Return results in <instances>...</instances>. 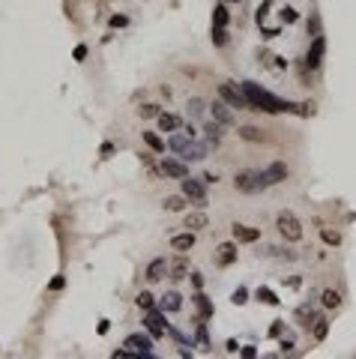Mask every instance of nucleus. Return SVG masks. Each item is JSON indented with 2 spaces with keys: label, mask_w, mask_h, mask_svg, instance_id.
<instances>
[{
  "label": "nucleus",
  "mask_w": 356,
  "mask_h": 359,
  "mask_svg": "<svg viewBox=\"0 0 356 359\" xmlns=\"http://www.w3.org/2000/svg\"><path fill=\"white\" fill-rule=\"evenodd\" d=\"M222 129H225V126H222L219 120H210V123H204V132H207V138H210L213 144L222 138Z\"/></svg>",
  "instance_id": "a878e982"
},
{
  "label": "nucleus",
  "mask_w": 356,
  "mask_h": 359,
  "mask_svg": "<svg viewBox=\"0 0 356 359\" xmlns=\"http://www.w3.org/2000/svg\"><path fill=\"white\" fill-rule=\"evenodd\" d=\"M294 111H297V114H303V117H312V114H315V102H300Z\"/></svg>",
  "instance_id": "e433bc0d"
},
{
  "label": "nucleus",
  "mask_w": 356,
  "mask_h": 359,
  "mask_svg": "<svg viewBox=\"0 0 356 359\" xmlns=\"http://www.w3.org/2000/svg\"><path fill=\"white\" fill-rule=\"evenodd\" d=\"M198 345H201V348H207V330H204V324L198 327Z\"/></svg>",
  "instance_id": "c03bdc74"
},
{
  "label": "nucleus",
  "mask_w": 356,
  "mask_h": 359,
  "mask_svg": "<svg viewBox=\"0 0 356 359\" xmlns=\"http://www.w3.org/2000/svg\"><path fill=\"white\" fill-rule=\"evenodd\" d=\"M237 261V246L234 243H222L219 249H216V264L219 267H231Z\"/></svg>",
  "instance_id": "f8f14e48"
},
{
  "label": "nucleus",
  "mask_w": 356,
  "mask_h": 359,
  "mask_svg": "<svg viewBox=\"0 0 356 359\" xmlns=\"http://www.w3.org/2000/svg\"><path fill=\"white\" fill-rule=\"evenodd\" d=\"M162 174L165 177H174V180H183V177H189V168L183 165V162H174V159H162Z\"/></svg>",
  "instance_id": "9b49d317"
},
{
  "label": "nucleus",
  "mask_w": 356,
  "mask_h": 359,
  "mask_svg": "<svg viewBox=\"0 0 356 359\" xmlns=\"http://www.w3.org/2000/svg\"><path fill=\"white\" fill-rule=\"evenodd\" d=\"M159 309H162V312H180V309H183V297H180L177 291H171V294H165V297L159 300Z\"/></svg>",
  "instance_id": "f3484780"
},
{
  "label": "nucleus",
  "mask_w": 356,
  "mask_h": 359,
  "mask_svg": "<svg viewBox=\"0 0 356 359\" xmlns=\"http://www.w3.org/2000/svg\"><path fill=\"white\" fill-rule=\"evenodd\" d=\"M219 99H225L231 108H246V111H252V102L246 99V93L237 90V87H231V84H219Z\"/></svg>",
  "instance_id": "20e7f679"
},
{
  "label": "nucleus",
  "mask_w": 356,
  "mask_h": 359,
  "mask_svg": "<svg viewBox=\"0 0 356 359\" xmlns=\"http://www.w3.org/2000/svg\"><path fill=\"white\" fill-rule=\"evenodd\" d=\"M237 3H240V0H237Z\"/></svg>",
  "instance_id": "09e8293b"
},
{
  "label": "nucleus",
  "mask_w": 356,
  "mask_h": 359,
  "mask_svg": "<svg viewBox=\"0 0 356 359\" xmlns=\"http://www.w3.org/2000/svg\"><path fill=\"white\" fill-rule=\"evenodd\" d=\"M297 318H300V321H303V327L309 330V327L315 324V318H318V315H315V312H312L309 306H300V309H297Z\"/></svg>",
  "instance_id": "c756f323"
},
{
  "label": "nucleus",
  "mask_w": 356,
  "mask_h": 359,
  "mask_svg": "<svg viewBox=\"0 0 356 359\" xmlns=\"http://www.w3.org/2000/svg\"><path fill=\"white\" fill-rule=\"evenodd\" d=\"M321 303H324V309H339V306H342V294H339V291H324V294H321Z\"/></svg>",
  "instance_id": "b1692460"
},
{
  "label": "nucleus",
  "mask_w": 356,
  "mask_h": 359,
  "mask_svg": "<svg viewBox=\"0 0 356 359\" xmlns=\"http://www.w3.org/2000/svg\"><path fill=\"white\" fill-rule=\"evenodd\" d=\"M243 93H246V99L252 102V111L279 114V111H294V108H297L294 102H285V99L273 96L270 90H264V87H261V84H255V81H246V84H243Z\"/></svg>",
  "instance_id": "f257e3e1"
},
{
  "label": "nucleus",
  "mask_w": 356,
  "mask_h": 359,
  "mask_svg": "<svg viewBox=\"0 0 356 359\" xmlns=\"http://www.w3.org/2000/svg\"><path fill=\"white\" fill-rule=\"evenodd\" d=\"M72 57H75V60H78V63H81V60H84V57H87V45H78V48H75V54H72Z\"/></svg>",
  "instance_id": "79ce46f5"
},
{
  "label": "nucleus",
  "mask_w": 356,
  "mask_h": 359,
  "mask_svg": "<svg viewBox=\"0 0 356 359\" xmlns=\"http://www.w3.org/2000/svg\"><path fill=\"white\" fill-rule=\"evenodd\" d=\"M189 144H192V138H189L186 132H177V135H171V141H168V147H171L174 153H183Z\"/></svg>",
  "instance_id": "412c9836"
},
{
  "label": "nucleus",
  "mask_w": 356,
  "mask_h": 359,
  "mask_svg": "<svg viewBox=\"0 0 356 359\" xmlns=\"http://www.w3.org/2000/svg\"><path fill=\"white\" fill-rule=\"evenodd\" d=\"M168 273H171V264H168L165 258H156V261H150V267H147V282H162Z\"/></svg>",
  "instance_id": "9d476101"
},
{
  "label": "nucleus",
  "mask_w": 356,
  "mask_h": 359,
  "mask_svg": "<svg viewBox=\"0 0 356 359\" xmlns=\"http://www.w3.org/2000/svg\"><path fill=\"white\" fill-rule=\"evenodd\" d=\"M204 156H207V147H201V144H189L183 150V159H189V162H201Z\"/></svg>",
  "instance_id": "5701e85b"
},
{
  "label": "nucleus",
  "mask_w": 356,
  "mask_h": 359,
  "mask_svg": "<svg viewBox=\"0 0 356 359\" xmlns=\"http://www.w3.org/2000/svg\"><path fill=\"white\" fill-rule=\"evenodd\" d=\"M240 354H243V357H246V359L258 357V351H255V348H243V351H240Z\"/></svg>",
  "instance_id": "49530a36"
},
{
  "label": "nucleus",
  "mask_w": 356,
  "mask_h": 359,
  "mask_svg": "<svg viewBox=\"0 0 356 359\" xmlns=\"http://www.w3.org/2000/svg\"><path fill=\"white\" fill-rule=\"evenodd\" d=\"M126 24H129L126 15H111V27H126Z\"/></svg>",
  "instance_id": "ea45409f"
},
{
  "label": "nucleus",
  "mask_w": 356,
  "mask_h": 359,
  "mask_svg": "<svg viewBox=\"0 0 356 359\" xmlns=\"http://www.w3.org/2000/svg\"><path fill=\"white\" fill-rule=\"evenodd\" d=\"M186 276H189V261H186V255H180V258L171 264V279H174V282H183Z\"/></svg>",
  "instance_id": "a211bd4d"
},
{
  "label": "nucleus",
  "mask_w": 356,
  "mask_h": 359,
  "mask_svg": "<svg viewBox=\"0 0 356 359\" xmlns=\"http://www.w3.org/2000/svg\"><path fill=\"white\" fill-rule=\"evenodd\" d=\"M282 21H285V24H294V21H297V9H282Z\"/></svg>",
  "instance_id": "58836bf2"
},
{
  "label": "nucleus",
  "mask_w": 356,
  "mask_h": 359,
  "mask_svg": "<svg viewBox=\"0 0 356 359\" xmlns=\"http://www.w3.org/2000/svg\"><path fill=\"white\" fill-rule=\"evenodd\" d=\"M63 285H66V279H63V276H57V279H51V285H48V288H51V291H63Z\"/></svg>",
  "instance_id": "a19ab883"
},
{
  "label": "nucleus",
  "mask_w": 356,
  "mask_h": 359,
  "mask_svg": "<svg viewBox=\"0 0 356 359\" xmlns=\"http://www.w3.org/2000/svg\"><path fill=\"white\" fill-rule=\"evenodd\" d=\"M234 240H237V243H258V240H261V231H258V228H249V225H234Z\"/></svg>",
  "instance_id": "4468645a"
},
{
  "label": "nucleus",
  "mask_w": 356,
  "mask_h": 359,
  "mask_svg": "<svg viewBox=\"0 0 356 359\" xmlns=\"http://www.w3.org/2000/svg\"><path fill=\"white\" fill-rule=\"evenodd\" d=\"M204 111H207V105L201 99H189V117H204Z\"/></svg>",
  "instance_id": "72a5a7b5"
},
{
  "label": "nucleus",
  "mask_w": 356,
  "mask_h": 359,
  "mask_svg": "<svg viewBox=\"0 0 356 359\" xmlns=\"http://www.w3.org/2000/svg\"><path fill=\"white\" fill-rule=\"evenodd\" d=\"M240 138H243V141H264V132H261L258 126H243V129H240Z\"/></svg>",
  "instance_id": "c85d7f7f"
},
{
  "label": "nucleus",
  "mask_w": 356,
  "mask_h": 359,
  "mask_svg": "<svg viewBox=\"0 0 356 359\" xmlns=\"http://www.w3.org/2000/svg\"><path fill=\"white\" fill-rule=\"evenodd\" d=\"M183 195H186L189 201H195L198 207H204V204H207V189H204V183H201V180L183 177Z\"/></svg>",
  "instance_id": "39448f33"
},
{
  "label": "nucleus",
  "mask_w": 356,
  "mask_h": 359,
  "mask_svg": "<svg viewBox=\"0 0 356 359\" xmlns=\"http://www.w3.org/2000/svg\"><path fill=\"white\" fill-rule=\"evenodd\" d=\"M144 324H147V333H150L153 339H162L165 330H168V324H165V312H153V309H150Z\"/></svg>",
  "instance_id": "423d86ee"
},
{
  "label": "nucleus",
  "mask_w": 356,
  "mask_h": 359,
  "mask_svg": "<svg viewBox=\"0 0 356 359\" xmlns=\"http://www.w3.org/2000/svg\"><path fill=\"white\" fill-rule=\"evenodd\" d=\"M312 336H315V342H324L327 336H330V321L327 318H315V324H312Z\"/></svg>",
  "instance_id": "6ab92c4d"
},
{
  "label": "nucleus",
  "mask_w": 356,
  "mask_h": 359,
  "mask_svg": "<svg viewBox=\"0 0 356 359\" xmlns=\"http://www.w3.org/2000/svg\"><path fill=\"white\" fill-rule=\"evenodd\" d=\"M126 348H132V354L150 357V351H153V342H150V336H141V333H135V336H129V339H126Z\"/></svg>",
  "instance_id": "1a4fd4ad"
},
{
  "label": "nucleus",
  "mask_w": 356,
  "mask_h": 359,
  "mask_svg": "<svg viewBox=\"0 0 356 359\" xmlns=\"http://www.w3.org/2000/svg\"><path fill=\"white\" fill-rule=\"evenodd\" d=\"M192 246H195V231H186V234L171 237V249H174V252H189Z\"/></svg>",
  "instance_id": "dca6fc26"
},
{
  "label": "nucleus",
  "mask_w": 356,
  "mask_h": 359,
  "mask_svg": "<svg viewBox=\"0 0 356 359\" xmlns=\"http://www.w3.org/2000/svg\"><path fill=\"white\" fill-rule=\"evenodd\" d=\"M234 186H237V192H243V195H255V192H264L270 183H267L264 171H243V174H237Z\"/></svg>",
  "instance_id": "f03ea898"
},
{
  "label": "nucleus",
  "mask_w": 356,
  "mask_h": 359,
  "mask_svg": "<svg viewBox=\"0 0 356 359\" xmlns=\"http://www.w3.org/2000/svg\"><path fill=\"white\" fill-rule=\"evenodd\" d=\"M276 228H279V234L285 237V240H291V243H300L303 240V222L294 216V213H279V219H276Z\"/></svg>",
  "instance_id": "7ed1b4c3"
},
{
  "label": "nucleus",
  "mask_w": 356,
  "mask_h": 359,
  "mask_svg": "<svg viewBox=\"0 0 356 359\" xmlns=\"http://www.w3.org/2000/svg\"><path fill=\"white\" fill-rule=\"evenodd\" d=\"M321 237H324V243H327V246H339V243H342V234H339V231H330V228H324V231H321Z\"/></svg>",
  "instance_id": "f704fd0d"
},
{
  "label": "nucleus",
  "mask_w": 356,
  "mask_h": 359,
  "mask_svg": "<svg viewBox=\"0 0 356 359\" xmlns=\"http://www.w3.org/2000/svg\"><path fill=\"white\" fill-rule=\"evenodd\" d=\"M246 297H249V291H246V288H237V291H234V306H243Z\"/></svg>",
  "instance_id": "4c0bfd02"
},
{
  "label": "nucleus",
  "mask_w": 356,
  "mask_h": 359,
  "mask_svg": "<svg viewBox=\"0 0 356 359\" xmlns=\"http://www.w3.org/2000/svg\"><path fill=\"white\" fill-rule=\"evenodd\" d=\"M213 42H216V45H228V33H225V27H213Z\"/></svg>",
  "instance_id": "c9c22d12"
},
{
  "label": "nucleus",
  "mask_w": 356,
  "mask_h": 359,
  "mask_svg": "<svg viewBox=\"0 0 356 359\" xmlns=\"http://www.w3.org/2000/svg\"><path fill=\"white\" fill-rule=\"evenodd\" d=\"M156 120H159V129H162V132H177V129H180V117H174V114H159Z\"/></svg>",
  "instance_id": "aec40b11"
},
{
  "label": "nucleus",
  "mask_w": 356,
  "mask_h": 359,
  "mask_svg": "<svg viewBox=\"0 0 356 359\" xmlns=\"http://www.w3.org/2000/svg\"><path fill=\"white\" fill-rule=\"evenodd\" d=\"M195 306H198L201 318H213V303H210L204 294H195Z\"/></svg>",
  "instance_id": "cd10ccee"
},
{
  "label": "nucleus",
  "mask_w": 356,
  "mask_h": 359,
  "mask_svg": "<svg viewBox=\"0 0 356 359\" xmlns=\"http://www.w3.org/2000/svg\"><path fill=\"white\" fill-rule=\"evenodd\" d=\"M183 225H186L189 231H204V228L210 225V219H207V213H204V210H198V213H186Z\"/></svg>",
  "instance_id": "2eb2a0df"
},
{
  "label": "nucleus",
  "mask_w": 356,
  "mask_h": 359,
  "mask_svg": "<svg viewBox=\"0 0 356 359\" xmlns=\"http://www.w3.org/2000/svg\"><path fill=\"white\" fill-rule=\"evenodd\" d=\"M114 153V144H102V156H111Z\"/></svg>",
  "instance_id": "de8ad7c7"
},
{
  "label": "nucleus",
  "mask_w": 356,
  "mask_h": 359,
  "mask_svg": "<svg viewBox=\"0 0 356 359\" xmlns=\"http://www.w3.org/2000/svg\"><path fill=\"white\" fill-rule=\"evenodd\" d=\"M261 303H267V306H279V297L270 291V288H258V294H255Z\"/></svg>",
  "instance_id": "2f4dec72"
},
{
  "label": "nucleus",
  "mask_w": 356,
  "mask_h": 359,
  "mask_svg": "<svg viewBox=\"0 0 356 359\" xmlns=\"http://www.w3.org/2000/svg\"><path fill=\"white\" fill-rule=\"evenodd\" d=\"M186 201H189L186 195H168L165 198V210L168 213H180V210H186Z\"/></svg>",
  "instance_id": "4be33fe9"
},
{
  "label": "nucleus",
  "mask_w": 356,
  "mask_h": 359,
  "mask_svg": "<svg viewBox=\"0 0 356 359\" xmlns=\"http://www.w3.org/2000/svg\"><path fill=\"white\" fill-rule=\"evenodd\" d=\"M228 21H231V12L225 6H216L213 9V27H228Z\"/></svg>",
  "instance_id": "393cba45"
},
{
  "label": "nucleus",
  "mask_w": 356,
  "mask_h": 359,
  "mask_svg": "<svg viewBox=\"0 0 356 359\" xmlns=\"http://www.w3.org/2000/svg\"><path fill=\"white\" fill-rule=\"evenodd\" d=\"M159 114H162V111H159V105H150V102L138 108V117H144V120H153V117H159Z\"/></svg>",
  "instance_id": "473e14b6"
},
{
  "label": "nucleus",
  "mask_w": 356,
  "mask_h": 359,
  "mask_svg": "<svg viewBox=\"0 0 356 359\" xmlns=\"http://www.w3.org/2000/svg\"><path fill=\"white\" fill-rule=\"evenodd\" d=\"M282 327H285V321H276V324H273V330H270V336H273V339H279V336H282Z\"/></svg>",
  "instance_id": "37998d69"
},
{
  "label": "nucleus",
  "mask_w": 356,
  "mask_h": 359,
  "mask_svg": "<svg viewBox=\"0 0 356 359\" xmlns=\"http://www.w3.org/2000/svg\"><path fill=\"white\" fill-rule=\"evenodd\" d=\"M144 141H147V147H150L153 153H165V141H162L156 132H144Z\"/></svg>",
  "instance_id": "bb28decb"
},
{
  "label": "nucleus",
  "mask_w": 356,
  "mask_h": 359,
  "mask_svg": "<svg viewBox=\"0 0 356 359\" xmlns=\"http://www.w3.org/2000/svg\"><path fill=\"white\" fill-rule=\"evenodd\" d=\"M264 177H267V183H270V186H276V183L288 180V165H285V162H273V165L264 171Z\"/></svg>",
  "instance_id": "ddd939ff"
},
{
  "label": "nucleus",
  "mask_w": 356,
  "mask_h": 359,
  "mask_svg": "<svg viewBox=\"0 0 356 359\" xmlns=\"http://www.w3.org/2000/svg\"><path fill=\"white\" fill-rule=\"evenodd\" d=\"M210 111H213V120H219L222 126H234V123H237V117H234V111H231V105H228L225 99L213 102V105H210Z\"/></svg>",
  "instance_id": "6e6552de"
},
{
  "label": "nucleus",
  "mask_w": 356,
  "mask_h": 359,
  "mask_svg": "<svg viewBox=\"0 0 356 359\" xmlns=\"http://www.w3.org/2000/svg\"><path fill=\"white\" fill-rule=\"evenodd\" d=\"M192 285L201 291V288H204V276H201V273H192Z\"/></svg>",
  "instance_id": "a18cd8bd"
},
{
  "label": "nucleus",
  "mask_w": 356,
  "mask_h": 359,
  "mask_svg": "<svg viewBox=\"0 0 356 359\" xmlns=\"http://www.w3.org/2000/svg\"><path fill=\"white\" fill-rule=\"evenodd\" d=\"M135 303H138V309H144V312H150V309H153V306H156V297H153V294H150V291H141V294H138V300H135Z\"/></svg>",
  "instance_id": "7c9ffc66"
},
{
  "label": "nucleus",
  "mask_w": 356,
  "mask_h": 359,
  "mask_svg": "<svg viewBox=\"0 0 356 359\" xmlns=\"http://www.w3.org/2000/svg\"><path fill=\"white\" fill-rule=\"evenodd\" d=\"M324 51H327L324 36H315V42H312V48H309V54H306V69H318L321 60H324Z\"/></svg>",
  "instance_id": "0eeeda50"
}]
</instances>
